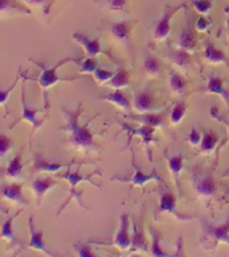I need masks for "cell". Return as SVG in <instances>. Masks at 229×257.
<instances>
[{
    "label": "cell",
    "instance_id": "41",
    "mask_svg": "<svg viewBox=\"0 0 229 257\" xmlns=\"http://www.w3.org/2000/svg\"><path fill=\"white\" fill-rule=\"evenodd\" d=\"M2 2V12L3 14H6V12L8 11V7H10V10H16V11H24L27 12V14H30V12L26 10V8H23L22 6H19V4L16 3V0H0Z\"/></svg>",
    "mask_w": 229,
    "mask_h": 257
},
{
    "label": "cell",
    "instance_id": "43",
    "mask_svg": "<svg viewBox=\"0 0 229 257\" xmlns=\"http://www.w3.org/2000/svg\"><path fill=\"white\" fill-rule=\"evenodd\" d=\"M210 115H212L214 119L218 120V122H221V123H224L225 126H226V128H228V136H226V141H225L224 144H222V146H224L225 144H228V142H229V119H226V118H224V116L221 115L216 107L210 108Z\"/></svg>",
    "mask_w": 229,
    "mask_h": 257
},
{
    "label": "cell",
    "instance_id": "31",
    "mask_svg": "<svg viewBox=\"0 0 229 257\" xmlns=\"http://www.w3.org/2000/svg\"><path fill=\"white\" fill-rule=\"evenodd\" d=\"M144 72L150 78H158L162 72L161 62L152 54H148L144 59Z\"/></svg>",
    "mask_w": 229,
    "mask_h": 257
},
{
    "label": "cell",
    "instance_id": "36",
    "mask_svg": "<svg viewBox=\"0 0 229 257\" xmlns=\"http://www.w3.org/2000/svg\"><path fill=\"white\" fill-rule=\"evenodd\" d=\"M72 248L75 250L76 257H99L91 246V242H83V241H76L72 245Z\"/></svg>",
    "mask_w": 229,
    "mask_h": 257
},
{
    "label": "cell",
    "instance_id": "38",
    "mask_svg": "<svg viewBox=\"0 0 229 257\" xmlns=\"http://www.w3.org/2000/svg\"><path fill=\"white\" fill-rule=\"evenodd\" d=\"M99 67V63L96 58H86L83 62H80L79 74H94L96 68Z\"/></svg>",
    "mask_w": 229,
    "mask_h": 257
},
{
    "label": "cell",
    "instance_id": "16",
    "mask_svg": "<svg viewBox=\"0 0 229 257\" xmlns=\"http://www.w3.org/2000/svg\"><path fill=\"white\" fill-rule=\"evenodd\" d=\"M156 100L154 94L149 90H141L134 94L133 98V110L137 114H149V112L156 111Z\"/></svg>",
    "mask_w": 229,
    "mask_h": 257
},
{
    "label": "cell",
    "instance_id": "30",
    "mask_svg": "<svg viewBox=\"0 0 229 257\" xmlns=\"http://www.w3.org/2000/svg\"><path fill=\"white\" fill-rule=\"evenodd\" d=\"M220 142V138L214 132H205L202 134V141L200 145V153L208 156L212 152H214V149L217 148V145Z\"/></svg>",
    "mask_w": 229,
    "mask_h": 257
},
{
    "label": "cell",
    "instance_id": "15",
    "mask_svg": "<svg viewBox=\"0 0 229 257\" xmlns=\"http://www.w3.org/2000/svg\"><path fill=\"white\" fill-rule=\"evenodd\" d=\"M58 185H59V182L54 180L52 177H35V178H32L31 190L34 193V197H35L38 208L43 204L44 196L47 194L48 190H51L52 188H55Z\"/></svg>",
    "mask_w": 229,
    "mask_h": 257
},
{
    "label": "cell",
    "instance_id": "27",
    "mask_svg": "<svg viewBox=\"0 0 229 257\" xmlns=\"http://www.w3.org/2000/svg\"><path fill=\"white\" fill-rule=\"evenodd\" d=\"M130 84H132V75H130V72L121 67L117 70L114 76H112V79L106 86L114 88V90H122V88L129 87Z\"/></svg>",
    "mask_w": 229,
    "mask_h": 257
},
{
    "label": "cell",
    "instance_id": "19",
    "mask_svg": "<svg viewBox=\"0 0 229 257\" xmlns=\"http://www.w3.org/2000/svg\"><path fill=\"white\" fill-rule=\"evenodd\" d=\"M226 79L222 76L210 75L208 78V83H206V88L202 90L204 94H212V95H220L226 103V107L229 110V91L226 87Z\"/></svg>",
    "mask_w": 229,
    "mask_h": 257
},
{
    "label": "cell",
    "instance_id": "8",
    "mask_svg": "<svg viewBox=\"0 0 229 257\" xmlns=\"http://www.w3.org/2000/svg\"><path fill=\"white\" fill-rule=\"evenodd\" d=\"M132 166L133 170H134V174L132 177H118L114 176L111 178V181H118V182H128V184L132 185V188H140L144 189L145 185L152 182V181H157V182H164V178L156 172V170H152L150 173H145L142 169L137 165L136 162V156H134V152H132Z\"/></svg>",
    "mask_w": 229,
    "mask_h": 257
},
{
    "label": "cell",
    "instance_id": "35",
    "mask_svg": "<svg viewBox=\"0 0 229 257\" xmlns=\"http://www.w3.org/2000/svg\"><path fill=\"white\" fill-rule=\"evenodd\" d=\"M26 74H27V71H23L22 68H19V71H18V74H16L15 76V80H14V83H12L10 87L2 88V91H0V104L3 106L4 110H7V102L8 99H10V96H11L12 91H14V88H15L16 84L19 83L20 78H24Z\"/></svg>",
    "mask_w": 229,
    "mask_h": 257
},
{
    "label": "cell",
    "instance_id": "2",
    "mask_svg": "<svg viewBox=\"0 0 229 257\" xmlns=\"http://www.w3.org/2000/svg\"><path fill=\"white\" fill-rule=\"evenodd\" d=\"M31 63L36 64L38 67L40 68V75L34 79V78H30V76H26V79L31 80V82H38L42 88V91H43V99H44V106H50V102H48V90L52 87V86H55L56 83H59V82H74V80L79 79L82 76H71V78H64V76H59L58 75V70H59L63 64L67 63H78L80 62L79 58H64V59L59 60L58 63L54 64L52 67H47L46 64L42 63V62H38L35 59H28Z\"/></svg>",
    "mask_w": 229,
    "mask_h": 257
},
{
    "label": "cell",
    "instance_id": "34",
    "mask_svg": "<svg viewBox=\"0 0 229 257\" xmlns=\"http://www.w3.org/2000/svg\"><path fill=\"white\" fill-rule=\"evenodd\" d=\"M188 112V107H186V100H180L174 104V107L172 108V112H170V123L173 126H178V124L184 120L185 115Z\"/></svg>",
    "mask_w": 229,
    "mask_h": 257
},
{
    "label": "cell",
    "instance_id": "6",
    "mask_svg": "<svg viewBox=\"0 0 229 257\" xmlns=\"http://www.w3.org/2000/svg\"><path fill=\"white\" fill-rule=\"evenodd\" d=\"M162 213H168L170 216H173L177 221H190L193 218H197L198 216L194 214H186V213H181L177 209V197L176 194L170 190L162 189L160 192V198H158V206L154 210V217L157 218L158 214Z\"/></svg>",
    "mask_w": 229,
    "mask_h": 257
},
{
    "label": "cell",
    "instance_id": "33",
    "mask_svg": "<svg viewBox=\"0 0 229 257\" xmlns=\"http://www.w3.org/2000/svg\"><path fill=\"white\" fill-rule=\"evenodd\" d=\"M134 226V236H133V242L130 252H136V250H144V252H150V249L148 248V241L145 238L142 229L138 228V225L133 224Z\"/></svg>",
    "mask_w": 229,
    "mask_h": 257
},
{
    "label": "cell",
    "instance_id": "28",
    "mask_svg": "<svg viewBox=\"0 0 229 257\" xmlns=\"http://www.w3.org/2000/svg\"><path fill=\"white\" fill-rule=\"evenodd\" d=\"M196 35H194V32L190 28V26H188L186 30L181 32L180 38L177 40V47L180 48V50H185V51L192 52L196 50Z\"/></svg>",
    "mask_w": 229,
    "mask_h": 257
},
{
    "label": "cell",
    "instance_id": "7",
    "mask_svg": "<svg viewBox=\"0 0 229 257\" xmlns=\"http://www.w3.org/2000/svg\"><path fill=\"white\" fill-rule=\"evenodd\" d=\"M130 217L129 214L124 213L120 216V225L117 229L116 234L110 241H100V240H91V244H103V245H112L117 249H120L122 252L125 250H130L133 242V236H130L129 228H130Z\"/></svg>",
    "mask_w": 229,
    "mask_h": 257
},
{
    "label": "cell",
    "instance_id": "24",
    "mask_svg": "<svg viewBox=\"0 0 229 257\" xmlns=\"http://www.w3.org/2000/svg\"><path fill=\"white\" fill-rule=\"evenodd\" d=\"M22 173H23V153L19 152L8 162V166L4 170V177H7L10 180L20 181L23 180Z\"/></svg>",
    "mask_w": 229,
    "mask_h": 257
},
{
    "label": "cell",
    "instance_id": "17",
    "mask_svg": "<svg viewBox=\"0 0 229 257\" xmlns=\"http://www.w3.org/2000/svg\"><path fill=\"white\" fill-rule=\"evenodd\" d=\"M2 197L4 201L12 202L20 206H27L30 202L23 196V182H11V184L2 185Z\"/></svg>",
    "mask_w": 229,
    "mask_h": 257
},
{
    "label": "cell",
    "instance_id": "40",
    "mask_svg": "<svg viewBox=\"0 0 229 257\" xmlns=\"http://www.w3.org/2000/svg\"><path fill=\"white\" fill-rule=\"evenodd\" d=\"M12 146H14V144H12L11 138L2 134V136H0V158H2V160L6 158L7 153L11 150Z\"/></svg>",
    "mask_w": 229,
    "mask_h": 257
},
{
    "label": "cell",
    "instance_id": "42",
    "mask_svg": "<svg viewBox=\"0 0 229 257\" xmlns=\"http://www.w3.org/2000/svg\"><path fill=\"white\" fill-rule=\"evenodd\" d=\"M186 141H188L189 144L192 145V146H200L201 141H202V134H201L197 128H192L190 133H189Z\"/></svg>",
    "mask_w": 229,
    "mask_h": 257
},
{
    "label": "cell",
    "instance_id": "46",
    "mask_svg": "<svg viewBox=\"0 0 229 257\" xmlns=\"http://www.w3.org/2000/svg\"><path fill=\"white\" fill-rule=\"evenodd\" d=\"M27 3H31L32 6H35V7H44L46 8V12H48V8L46 7V3H47L48 0H26Z\"/></svg>",
    "mask_w": 229,
    "mask_h": 257
},
{
    "label": "cell",
    "instance_id": "39",
    "mask_svg": "<svg viewBox=\"0 0 229 257\" xmlns=\"http://www.w3.org/2000/svg\"><path fill=\"white\" fill-rule=\"evenodd\" d=\"M192 4L198 14H204V15L208 14L213 7L212 0H192Z\"/></svg>",
    "mask_w": 229,
    "mask_h": 257
},
{
    "label": "cell",
    "instance_id": "1",
    "mask_svg": "<svg viewBox=\"0 0 229 257\" xmlns=\"http://www.w3.org/2000/svg\"><path fill=\"white\" fill-rule=\"evenodd\" d=\"M60 110L66 116L67 123L63 127H59V130H63L68 134V145L74 150H79L83 153L100 152V146L96 144L94 134L90 128V123L96 116H92L86 123L80 124L79 118L84 112L82 104H78L74 110H70L67 107H60Z\"/></svg>",
    "mask_w": 229,
    "mask_h": 257
},
{
    "label": "cell",
    "instance_id": "14",
    "mask_svg": "<svg viewBox=\"0 0 229 257\" xmlns=\"http://www.w3.org/2000/svg\"><path fill=\"white\" fill-rule=\"evenodd\" d=\"M71 38L75 40L76 43L79 44L80 47L83 48L84 54H86V56H88V58H96L98 55H106L108 56L112 62L116 60L107 51H104L103 48L100 47L99 39H98V38H96V39H91V38H88V36L80 34V32H74Z\"/></svg>",
    "mask_w": 229,
    "mask_h": 257
},
{
    "label": "cell",
    "instance_id": "37",
    "mask_svg": "<svg viewBox=\"0 0 229 257\" xmlns=\"http://www.w3.org/2000/svg\"><path fill=\"white\" fill-rule=\"evenodd\" d=\"M114 74H116V72L108 71V70L98 67L95 70V72L92 74V76H94V80H95L98 84H107L108 82L112 79Z\"/></svg>",
    "mask_w": 229,
    "mask_h": 257
},
{
    "label": "cell",
    "instance_id": "44",
    "mask_svg": "<svg viewBox=\"0 0 229 257\" xmlns=\"http://www.w3.org/2000/svg\"><path fill=\"white\" fill-rule=\"evenodd\" d=\"M107 7L111 11H122L126 7V0H107Z\"/></svg>",
    "mask_w": 229,
    "mask_h": 257
},
{
    "label": "cell",
    "instance_id": "20",
    "mask_svg": "<svg viewBox=\"0 0 229 257\" xmlns=\"http://www.w3.org/2000/svg\"><path fill=\"white\" fill-rule=\"evenodd\" d=\"M75 164V161H72L71 164H56V162H48L43 158L40 153L34 154V162H32V170L34 173H58L64 168H71L72 165Z\"/></svg>",
    "mask_w": 229,
    "mask_h": 257
},
{
    "label": "cell",
    "instance_id": "26",
    "mask_svg": "<svg viewBox=\"0 0 229 257\" xmlns=\"http://www.w3.org/2000/svg\"><path fill=\"white\" fill-rule=\"evenodd\" d=\"M166 156V162H168V168L170 170V174L174 177V182L177 185V189L180 192V182H178V178H180V174L184 169L185 164V156L184 154H176V156H169L168 153L165 154Z\"/></svg>",
    "mask_w": 229,
    "mask_h": 257
},
{
    "label": "cell",
    "instance_id": "29",
    "mask_svg": "<svg viewBox=\"0 0 229 257\" xmlns=\"http://www.w3.org/2000/svg\"><path fill=\"white\" fill-rule=\"evenodd\" d=\"M169 87H170V91L174 94V95L180 96L182 95L185 91H186V87H188V83L186 80L181 76V74L176 71H170L169 72Z\"/></svg>",
    "mask_w": 229,
    "mask_h": 257
},
{
    "label": "cell",
    "instance_id": "25",
    "mask_svg": "<svg viewBox=\"0 0 229 257\" xmlns=\"http://www.w3.org/2000/svg\"><path fill=\"white\" fill-rule=\"evenodd\" d=\"M22 212V209H19L15 214H12L7 218V220L3 222V226H2V238L10 242L11 246H16V245H20L19 238L15 236V230H14V221L18 218V216Z\"/></svg>",
    "mask_w": 229,
    "mask_h": 257
},
{
    "label": "cell",
    "instance_id": "12",
    "mask_svg": "<svg viewBox=\"0 0 229 257\" xmlns=\"http://www.w3.org/2000/svg\"><path fill=\"white\" fill-rule=\"evenodd\" d=\"M28 229H30V241H28V248L44 253L47 257H64L58 252H54L46 244V234L42 229H38L34 222V217H30L28 220Z\"/></svg>",
    "mask_w": 229,
    "mask_h": 257
},
{
    "label": "cell",
    "instance_id": "32",
    "mask_svg": "<svg viewBox=\"0 0 229 257\" xmlns=\"http://www.w3.org/2000/svg\"><path fill=\"white\" fill-rule=\"evenodd\" d=\"M170 60H172L174 66H177L178 68H182V70H188L190 67V64H192L190 52L180 50V48H177L176 51H173L170 54Z\"/></svg>",
    "mask_w": 229,
    "mask_h": 257
},
{
    "label": "cell",
    "instance_id": "13",
    "mask_svg": "<svg viewBox=\"0 0 229 257\" xmlns=\"http://www.w3.org/2000/svg\"><path fill=\"white\" fill-rule=\"evenodd\" d=\"M182 8H186V4H181L177 7H170V6L165 7L164 14L160 19L157 20L154 32H153V38L156 42H162L170 35V20L173 19V16L176 15V12L182 10Z\"/></svg>",
    "mask_w": 229,
    "mask_h": 257
},
{
    "label": "cell",
    "instance_id": "3",
    "mask_svg": "<svg viewBox=\"0 0 229 257\" xmlns=\"http://www.w3.org/2000/svg\"><path fill=\"white\" fill-rule=\"evenodd\" d=\"M201 222L200 245L206 252H214L218 244L229 246V214L221 224H210L206 218L198 217Z\"/></svg>",
    "mask_w": 229,
    "mask_h": 257
},
{
    "label": "cell",
    "instance_id": "5",
    "mask_svg": "<svg viewBox=\"0 0 229 257\" xmlns=\"http://www.w3.org/2000/svg\"><path fill=\"white\" fill-rule=\"evenodd\" d=\"M193 192L202 200H212L217 194V184L210 170L201 168L192 169V180H190Z\"/></svg>",
    "mask_w": 229,
    "mask_h": 257
},
{
    "label": "cell",
    "instance_id": "9",
    "mask_svg": "<svg viewBox=\"0 0 229 257\" xmlns=\"http://www.w3.org/2000/svg\"><path fill=\"white\" fill-rule=\"evenodd\" d=\"M24 82H26V79H24ZM22 83V98H20V100H22V115H20L19 119H16L14 123L10 126V128H14L16 126V124L19 123V122H27V123L31 124L32 127V133L31 136L34 134V133L38 130V128L42 126V124L44 123V120H46V118L47 116H44V118H38V115H39L40 112L43 111H48V108H50V106H44V107L42 108H31L30 106L27 104V100H26V83Z\"/></svg>",
    "mask_w": 229,
    "mask_h": 257
},
{
    "label": "cell",
    "instance_id": "48",
    "mask_svg": "<svg viewBox=\"0 0 229 257\" xmlns=\"http://www.w3.org/2000/svg\"><path fill=\"white\" fill-rule=\"evenodd\" d=\"M128 257H144L142 254H140V253H133V254H130V256Z\"/></svg>",
    "mask_w": 229,
    "mask_h": 257
},
{
    "label": "cell",
    "instance_id": "18",
    "mask_svg": "<svg viewBox=\"0 0 229 257\" xmlns=\"http://www.w3.org/2000/svg\"><path fill=\"white\" fill-rule=\"evenodd\" d=\"M136 22H128V20H122V22H117V23L110 24V34H111L112 39L116 40L117 43H120L124 47H129L132 43L130 39V32Z\"/></svg>",
    "mask_w": 229,
    "mask_h": 257
},
{
    "label": "cell",
    "instance_id": "10",
    "mask_svg": "<svg viewBox=\"0 0 229 257\" xmlns=\"http://www.w3.org/2000/svg\"><path fill=\"white\" fill-rule=\"evenodd\" d=\"M149 234L152 237V246H150V254L153 257H186L184 250V238L182 236L177 237L176 250L169 252L162 244V234L156 228L149 226Z\"/></svg>",
    "mask_w": 229,
    "mask_h": 257
},
{
    "label": "cell",
    "instance_id": "4",
    "mask_svg": "<svg viewBox=\"0 0 229 257\" xmlns=\"http://www.w3.org/2000/svg\"><path fill=\"white\" fill-rule=\"evenodd\" d=\"M83 165V162L78 166V169H76L75 172L74 170H70V168H68V170L66 173H63V174H58L59 176V178H62V180H66L68 182V185H70V192H68V197L67 200L64 201L63 204L60 205V208L58 209V212H56V217H59L60 214H62V212H63L64 209L67 208L68 204L71 202L72 200H75L76 202H78V205H79L80 208L86 209V210H88V208L86 206V205L83 204V201H82V196H83V190L80 189V190H76V186L82 182V181H86V182H90L91 185H94V186H96V188H100L102 185L100 184H96V182H94L92 181V177L94 176H100L102 173L99 172V170H94V172L91 173V174H82L80 173V166Z\"/></svg>",
    "mask_w": 229,
    "mask_h": 257
},
{
    "label": "cell",
    "instance_id": "11",
    "mask_svg": "<svg viewBox=\"0 0 229 257\" xmlns=\"http://www.w3.org/2000/svg\"><path fill=\"white\" fill-rule=\"evenodd\" d=\"M121 127V133H126L128 134V145L132 144V140L134 137H140L141 142L145 146V150L149 153L150 150V144L154 142L157 144L156 138H154V133H156V127L152 126H145V124H140V126H132V124L126 123V122H118Z\"/></svg>",
    "mask_w": 229,
    "mask_h": 257
},
{
    "label": "cell",
    "instance_id": "23",
    "mask_svg": "<svg viewBox=\"0 0 229 257\" xmlns=\"http://www.w3.org/2000/svg\"><path fill=\"white\" fill-rule=\"evenodd\" d=\"M202 58L206 63L212 64V66H220V64H225L226 67H229V60L226 59V56L224 55V52L218 50L216 46H213L210 42H206L204 48V54Z\"/></svg>",
    "mask_w": 229,
    "mask_h": 257
},
{
    "label": "cell",
    "instance_id": "47",
    "mask_svg": "<svg viewBox=\"0 0 229 257\" xmlns=\"http://www.w3.org/2000/svg\"><path fill=\"white\" fill-rule=\"evenodd\" d=\"M225 14H226V19H225V31H226V36L229 39V7H226L224 10Z\"/></svg>",
    "mask_w": 229,
    "mask_h": 257
},
{
    "label": "cell",
    "instance_id": "45",
    "mask_svg": "<svg viewBox=\"0 0 229 257\" xmlns=\"http://www.w3.org/2000/svg\"><path fill=\"white\" fill-rule=\"evenodd\" d=\"M209 28V22L205 18H198V20H197V23H196V30L197 31H200V32H204L206 31Z\"/></svg>",
    "mask_w": 229,
    "mask_h": 257
},
{
    "label": "cell",
    "instance_id": "22",
    "mask_svg": "<svg viewBox=\"0 0 229 257\" xmlns=\"http://www.w3.org/2000/svg\"><path fill=\"white\" fill-rule=\"evenodd\" d=\"M99 99L110 102V103L114 104L118 110H121V111L124 112H130V110H132L133 107V103L129 100V98L122 90H114V91L111 92H107L106 95L100 96Z\"/></svg>",
    "mask_w": 229,
    "mask_h": 257
},
{
    "label": "cell",
    "instance_id": "21",
    "mask_svg": "<svg viewBox=\"0 0 229 257\" xmlns=\"http://www.w3.org/2000/svg\"><path fill=\"white\" fill-rule=\"evenodd\" d=\"M129 120L137 122L145 126H152V127H165V114H156V112H149V114H130L126 115Z\"/></svg>",
    "mask_w": 229,
    "mask_h": 257
}]
</instances>
